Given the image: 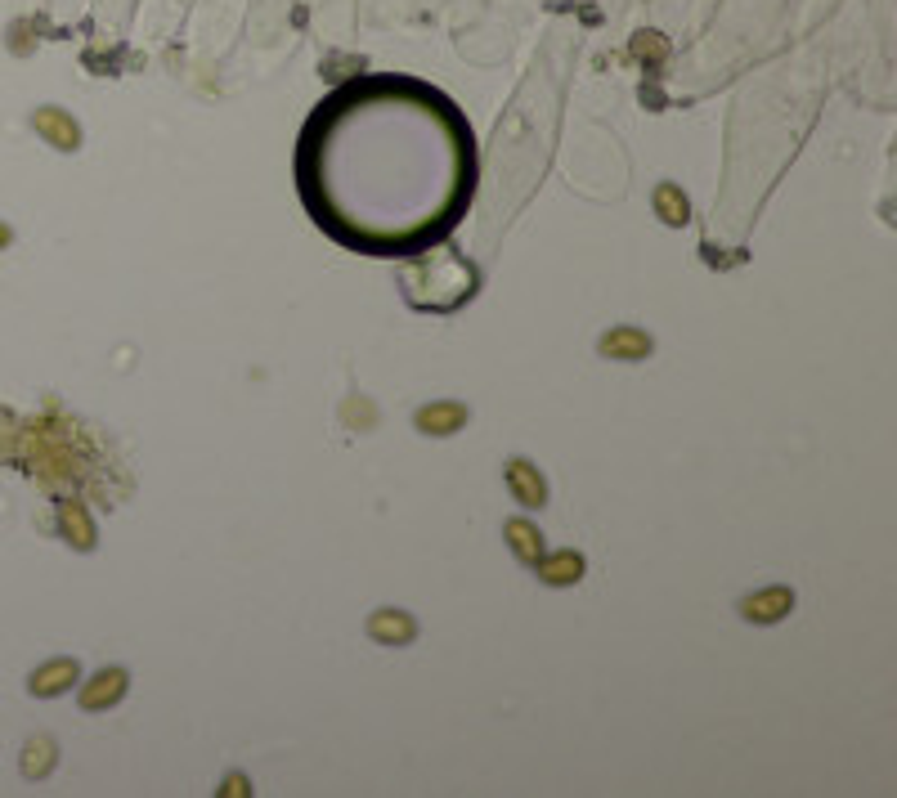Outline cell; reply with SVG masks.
Returning <instances> with one entry per match:
<instances>
[{"label":"cell","instance_id":"obj_2","mask_svg":"<svg viewBox=\"0 0 897 798\" xmlns=\"http://www.w3.org/2000/svg\"><path fill=\"white\" fill-rule=\"evenodd\" d=\"M32 126H36V135H41L45 144H54L59 153H77L81 148V126L72 122L63 108H36Z\"/></svg>","mask_w":897,"mask_h":798},{"label":"cell","instance_id":"obj_10","mask_svg":"<svg viewBox=\"0 0 897 798\" xmlns=\"http://www.w3.org/2000/svg\"><path fill=\"white\" fill-rule=\"evenodd\" d=\"M534 570H539V579L548 583V588H570V583L584 579V556L579 552H552V556H539Z\"/></svg>","mask_w":897,"mask_h":798},{"label":"cell","instance_id":"obj_6","mask_svg":"<svg viewBox=\"0 0 897 798\" xmlns=\"http://www.w3.org/2000/svg\"><path fill=\"white\" fill-rule=\"evenodd\" d=\"M507 489H512V498L521 507H543V503H548V485H543L539 467H530L525 458L507 462Z\"/></svg>","mask_w":897,"mask_h":798},{"label":"cell","instance_id":"obj_4","mask_svg":"<svg viewBox=\"0 0 897 798\" xmlns=\"http://www.w3.org/2000/svg\"><path fill=\"white\" fill-rule=\"evenodd\" d=\"M597 350L606 359H619V364H637V359H646L655 350V341L646 337L642 328H610L606 337L597 341Z\"/></svg>","mask_w":897,"mask_h":798},{"label":"cell","instance_id":"obj_14","mask_svg":"<svg viewBox=\"0 0 897 798\" xmlns=\"http://www.w3.org/2000/svg\"><path fill=\"white\" fill-rule=\"evenodd\" d=\"M50 767H54V740H45V736L27 740V749H23V776L27 781H41Z\"/></svg>","mask_w":897,"mask_h":798},{"label":"cell","instance_id":"obj_9","mask_svg":"<svg viewBox=\"0 0 897 798\" xmlns=\"http://www.w3.org/2000/svg\"><path fill=\"white\" fill-rule=\"evenodd\" d=\"M81 677V668H77V660H50V664H41L32 673V682H27V691L32 695H41V700H50V695H63L72 682Z\"/></svg>","mask_w":897,"mask_h":798},{"label":"cell","instance_id":"obj_8","mask_svg":"<svg viewBox=\"0 0 897 798\" xmlns=\"http://www.w3.org/2000/svg\"><path fill=\"white\" fill-rule=\"evenodd\" d=\"M467 426V408L458 399H436V404L418 408V431L422 435H453Z\"/></svg>","mask_w":897,"mask_h":798},{"label":"cell","instance_id":"obj_16","mask_svg":"<svg viewBox=\"0 0 897 798\" xmlns=\"http://www.w3.org/2000/svg\"><path fill=\"white\" fill-rule=\"evenodd\" d=\"M225 794H247V781H243V776H229V785H225Z\"/></svg>","mask_w":897,"mask_h":798},{"label":"cell","instance_id":"obj_17","mask_svg":"<svg viewBox=\"0 0 897 798\" xmlns=\"http://www.w3.org/2000/svg\"><path fill=\"white\" fill-rule=\"evenodd\" d=\"M5 247H9V229L0 225V252H5Z\"/></svg>","mask_w":897,"mask_h":798},{"label":"cell","instance_id":"obj_15","mask_svg":"<svg viewBox=\"0 0 897 798\" xmlns=\"http://www.w3.org/2000/svg\"><path fill=\"white\" fill-rule=\"evenodd\" d=\"M633 59H642V63H664L669 59V41H664L660 32H637L633 36Z\"/></svg>","mask_w":897,"mask_h":798},{"label":"cell","instance_id":"obj_3","mask_svg":"<svg viewBox=\"0 0 897 798\" xmlns=\"http://www.w3.org/2000/svg\"><path fill=\"white\" fill-rule=\"evenodd\" d=\"M126 668H104V673H95L86 686H81V709L86 713H99V709H113L117 700L126 695Z\"/></svg>","mask_w":897,"mask_h":798},{"label":"cell","instance_id":"obj_11","mask_svg":"<svg viewBox=\"0 0 897 798\" xmlns=\"http://www.w3.org/2000/svg\"><path fill=\"white\" fill-rule=\"evenodd\" d=\"M651 202H655V216H660L664 225L678 229V225H687V220H691V202H687V193H682L678 184H660Z\"/></svg>","mask_w":897,"mask_h":798},{"label":"cell","instance_id":"obj_1","mask_svg":"<svg viewBox=\"0 0 897 798\" xmlns=\"http://www.w3.org/2000/svg\"><path fill=\"white\" fill-rule=\"evenodd\" d=\"M314 225L364 256L427 252L458 225L476 189V148L436 90L373 81L310 117L297 157Z\"/></svg>","mask_w":897,"mask_h":798},{"label":"cell","instance_id":"obj_7","mask_svg":"<svg viewBox=\"0 0 897 798\" xmlns=\"http://www.w3.org/2000/svg\"><path fill=\"white\" fill-rule=\"evenodd\" d=\"M368 637L382 646H409L413 637H418V624H413L404 610H373V619H368Z\"/></svg>","mask_w":897,"mask_h":798},{"label":"cell","instance_id":"obj_12","mask_svg":"<svg viewBox=\"0 0 897 798\" xmlns=\"http://www.w3.org/2000/svg\"><path fill=\"white\" fill-rule=\"evenodd\" d=\"M59 525H63V534H68V543L72 547H95V525H90V516H86V507L81 503H59Z\"/></svg>","mask_w":897,"mask_h":798},{"label":"cell","instance_id":"obj_13","mask_svg":"<svg viewBox=\"0 0 897 798\" xmlns=\"http://www.w3.org/2000/svg\"><path fill=\"white\" fill-rule=\"evenodd\" d=\"M503 534H507V543H512V552L521 556L525 565H534L543 556V534L534 530L530 521H507L503 525Z\"/></svg>","mask_w":897,"mask_h":798},{"label":"cell","instance_id":"obj_5","mask_svg":"<svg viewBox=\"0 0 897 798\" xmlns=\"http://www.w3.org/2000/svg\"><path fill=\"white\" fill-rule=\"evenodd\" d=\"M790 610H794L790 588H763V592H754V597L741 601V615L749 619V624H776V619H785Z\"/></svg>","mask_w":897,"mask_h":798}]
</instances>
